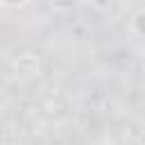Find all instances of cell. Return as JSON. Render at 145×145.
Wrapping results in <instances>:
<instances>
[{
  "instance_id": "7a4b0ae2",
  "label": "cell",
  "mask_w": 145,
  "mask_h": 145,
  "mask_svg": "<svg viewBox=\"0 0 145 145\" xmlns=\"http://www.w3.org/2000/svg\"><path fill=\"white\" fill-rule=\"evenodd\" d=\"M129 29H131L134 36L145 39V9H140V11H136V14L131 16V20H129Z\"/></svg>"
},
{
  "instance_id": "6da1fadb",
  "label": "cell",
  "mask_w": 145,
  "mask_h": 145,
  "mask_svg": "<svg viewBox=\"0 0 145 145\" xmlns=\"http://www.w3.org/2000/svg\"><path fill=\"white\" fill-rule=\"evenodd\" d=\"M14 70L20 72V75H25V77H36V75H41V59H39V54H34V52L18 54V57L14 59Z\"/></svg>"
},
{
  "instance_id": "277c9868",
  "label": "cell",
  "mask_w": 145,
  "mask_h": 145,
  "mask_svg": "<svg viewBox=\"0 0 145 145\" xmlns=\"http://www.w3.org/2000/svg\"><path fill=\"white\" fill-rule=\"evenodd\" d=\"M29 0H0V7L7 9V11H16V9H23Z\"/></svg>"
},
{
  "instance_id": "5b68a950",
  "label": "cell",
  "mask_w": 145,
  "mask_h": 145,
  "mask_svg": "<svg viewBox=\"0 0 145 145\" xmlns=\"http://www.w3.org/2000/svg\"><path fill=\"white\" fill-rule=\"evenodd\" d=\"M113 2H116V0H88V5H91L95 11H109V9L113 7Z\"/></svg>"
},
{
  "instance_id": "8992f818",
  "label": "cell",
  "mask_w": 145,
  "mask_h": 145,
  "mask_svg": "<svg viewBox=\"0 0 145 145\" xmlns=\"http://www.w3.org/2000/svg\"><path fill=\"white\" fill-rule=\"evenodd\" d=\"M120 2H125V5H129V2H134V0H120Z\"/></svg>"
},
{
  "instance_id": "3957f363",
  "label": "cell",
  "mask_w": 145,
  "mask_h": 145,
  "mask_svg": "<svg viewBox=\"0 0 145 145\" xmlns=\"http://www.w3.org/2000/svg\"><path fill=\"white\" fill-rule=\"evenodd\" d=\"M50 9H54L57 14H70L77 7V0H48Z\"/></svg>"
}]
</instances>
